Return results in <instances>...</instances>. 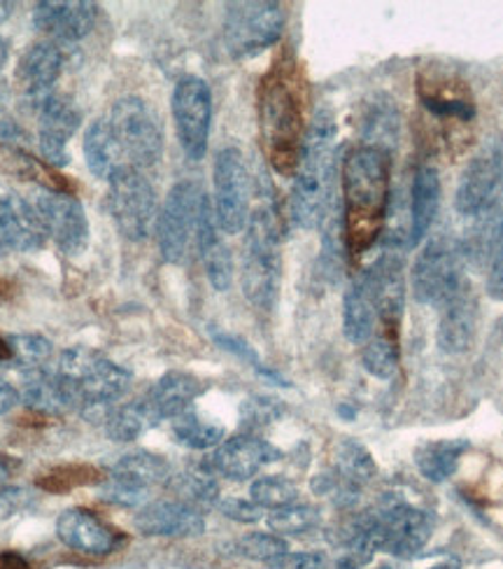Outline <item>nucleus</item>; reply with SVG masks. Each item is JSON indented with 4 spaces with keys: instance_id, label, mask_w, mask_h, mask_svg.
I'll use <instances>...</instances> for the list:
<instances>
[{
    "instance_id": "obj_39",
    "label": "nucleus",
    "mask_w": 503,
    "mask_h": 569,
    "mask_svg": "<svg viewBox=\"0 0 503 569\" xmlns=\"http://www.w3.org/2000/svg\"><path fill=\"white\" fill-rule=\"evenodd\" d=\"M250 500L261 509L275 511V509L294 505L299 500V488L290 479L269 473V477H259L252 481Z\"/></svg>"
},
{
    "instance_id": "obj_2",
    "label": "nucleus",
    "mask_w": 503,
    "mask_h": 569,
    "mask_svg": "<svg viewBox=\"0 0 503 569\" xmlns=\"http://www.w3.org/2000/svg\"><path fill=\"white\" fill-rule=\"evenodd\" d=\"M57 381L68 399L70 411H78L89 422H105L119 407L131 386V371L112 362L108 355L89 346L68 348L54 367Z\"/></svg>"
},
{
    "instance_id": "obj_46",
    "label": "nucleus",
    "mask_w": 503,
    "mask_h": 569,
    "mask_svg": "<svg viewBox=\"0 0 503 569\" xmlns=\"http://www.w3.org/2000/svg\"><path fill=\"white\" fill-rule=\"evenodd\" d=\"M214 507H218V511L224 518L235 520V523H243V526L259 523V520L263 518V511H266L259 505H254L252 500H243V497H224V500H220Z\"/></svg>"
},
{
    "instance_id": "obj_14",
    "label": "nucleus",
    "mask_w": 503,
    "mask_h": 569,
    "mask_svg": "<svg viewBox=\"0 0 503 569\" xmlns=\"http://www.w3.org/2000/svg\"><path fill=\"white\" fill-rule=\"evenodd\" d=\"M33 208L47 236H52V241L63 254L78 257L87 250L91 229L84 208L76 197L54 192V189H42L33 201Z\"/></svg>"
},
{
    "instance_id": "obj_17",
    "label": "nucleus",
    "mask_w": 503,
    "mask_h": 569,
    "mask_svg": "<svg viewBox=\"0 0 503 569\" xmlns=\"http://www.w3.org/2000/svg\"><path fill=\"white\" fill-rule=\"evenodd\" d=\"M33 27L57 42L87 38L99 19V6L87 0H40L33 8Z\"/></svg>"
},
{
    "instance_id": "obj_42",
    "label": "nucleus",
    "mask_w": 503,
    "mask_h": 569,
    "mask_svg": "<svg viewBox=\"0 0 503 569\" xmlns=\"http://www.w3.org/2000/svg\"><path fill=\"white\" fill-rule=\"evenodd\" d=\"M390 103H378L366 117V146H378L388 152L394 150L399 136V114Z\"/></svg>"
},
{
    "instance_id": "obj_20",
    "label": "nucleus",
    "mask_w": 503,
    "mask_h": 569,
    "mask_svg": "<svg viewBox=\"0 0 503 569\" xmlns=\"http://www.w3.org/2000/svg\"><path fill=\"white\" fill-rule=\"evenodd\" d=\"M44 239L47 231L33 203L17 194H0V254L36 252Z\"/></svg>"
},
{
    "instance_id": "obj_35",
    "label": "nucleus",
    "mask_w": 503,
    "mask_h": 569,
    "mask_svg": "<svg viewBox=\"0 0 503 569\" xmlns=\"http://www.w3.org/2000/svg\"><path fill=\"white\" fill-rule=\"evenodd\" d=\"M212 467H191L182 473L168 479V488H171L180 502H187L197 509L214 507L220 502V483L212 477Z\"/></svg>"
},
{
    "instance_id": "obj_22",
    "label": "nucleus",
    "mask_w": 503,
    "mask_h": 569,
    "mask_svg": "<svg viewBox=\"0 0 503 569\" xmlns=\"http://www.w3.org/2000/svg\"><path fill=\"white\" fill-rule=\"evenodd\" d=\"M57 537L63 547L93 558L110 556L122 541L108 523L87 509H66L57 518Z\"/></svg>"
},
{
    "instance_id": "obj_16",
    "label": "nucleus",
    "mask_w": 503,
    "mask_h": 569,
    "mask_svg": "<svg viewBox=\"0 0 503 569\" xmlns=\"http://www.w3.org/2000/svg\"><path fill=\"white\" fill-rule=\"evenodd\" d=\"M280 458V450L266 439H261L259 435L241 432L231 439H224L214 448L210 467L214 473L227 477L229 481H250L263 467Z\"/></svg>"
},
{
    "instance_id": "obj_29",
    "label": "nucleus",
    "mask_w": 503,
    "mask_h": 569,
    "mask_svg": "<svg viewBox=\"0 0 503 569\" xmlns=\"http://www.w3.org/2000/svg\"><path fill=\"white\" fill-rule=\"evenodd\" d=\"M471 443L466 439H439L424 441L415 450V465L422 477L431 483H445L457 471Z\"/></svg>"
},
{
    "instance_id": "obj_45",
    "label": "nucleus",
    "mask_w": 503,
    "mask_h": 569,
    "mask_svg": "<svg viewBox=\"0 0 503 569\" xmlns=\"http://www.w3.org/2000/svg\"><path fill=\"white\" fill-rule=\"evenodd\" d=\"M99 495H101V500H105L114 507L135 509V507H145L148 497H150V488H142L129 479L110 473V477L103 481Z\"/></svg>"
},
{
    "instance_id": "obj_7",
    "label": "nucleus",
    "mask_w": 503,
    "mask_h": 569,
    "mask_svg": "<svg viewBox=\"0 0 503 569\" xmlns=\"http://www.w3.org/2000/svg\"><path fill=\"white\" fill-rule=\"evenodd\" d=\"M205 192L199 182L182 180L171 187L157 218L159 252L168 264H184L197 246Z\"/></svg>"
},
{
    "instance_id": "obj_27",
    "label": "nucleus",
    "mask_w": 503,
    "mask_h": 569,
    "mask_svg": "<svg viewBox=\"0 0 503 569\" xmlns=\"http://www.w3.org/2000/svg\"><path fill=\"white\" fill-rule=\"evenodd\" d=\"M441 208V178L434 166H420L411 187V212H409V243L420 246L434 224Z\"/></svg>"
},
{
    "instance_id": "obj_31",
    "label": "nucleus",
    "mask_w": 503,
    "mask_h": 569,
    "mask_svg": "<svg viewBox=\"0 0 503 569\" xmlns=\"http://www.w3.org/2000/svg\"><path fill=\"white\" fill-rule=\"evenodd\" d=\"M122 157L124 154L119 150L114 133L105 120H95L93 124H89L84 133V159L89 171L95 178L110 180L119 166H124Z\"/></svg>"
},
{
    "instance_id": "obj_44",
    "label": "nucleus",
    "mask_w": 503,
    "mask_h": 569,
    "mask_svg": "<svg viewBox=\"0 0 503 569\" xmlns=\"http://www.w3.org/2000/svg\"><path fill=\"white\" fill-rule=\"evenodd\" d=\"M233 551L248 560L269 562V560L290 551V543H286V539L275 532H252V535H245L238 539L233 543Z\"/></svg>"
},
{
    "instance_id": "obj_18",
    "label": "nucleus",
    "mask_w": 503,
    "mask_h": 569,
    "mask_svg": "<svg viewBox=\"0 0 503 569\" xmlns=\"http://www.w3.org/2000/svg\"><path fill=\"white\" fill-rule=\"evenodd\" d=\"M63 70V52L54 42H36L19 59L17 78L23 101L36 112L54 97V84Z\"/></svg>"
},
{
    "instance_id": "obj_6",
    "label": "nucleus",
    "mask_w": 503,
    "mask_h": 569,
    "mask_svg": "<svg viewBox=\"0 0 503 569\" xmlns=\"http://www.w3.org/2000/svg\"><path fill=\"white\" fill-rule=\"evenodd\" d=\"M284 31V10L271 0L229 3L224 14V44L235 61L254 59L273 47Z\"/></svg>"
},
{
    "instance_id": "obj_54",
    "label": "nucleus",
    "mask_w": 503,
    "mask_h": 569,
    "mask_svg": "<svg viewBox=\"0 0 503 569\" xmlns=\"http://www.w3.org/2000/svg\"><path fill=\"white\" fill-rule=\"evenodd\" d=\"M6 61H8V42L0 38V70H3Z\"/></svg>"
},
{
    "instance_id": "obj_1",
    "label": "nucleus",
    "mask_w": 503,
    "mask_h": 569,
    "mask_svg": "<svg viewBox=\"0 0 503 569\" xmlns=\"http://www.w3.org/2000/svg\"><path fill=\"white\" fill-rule=\"evenodd\" d=\"M343 233L352 254L366 252L380 236L390 208L392 152L362 146L343 161Z\"/></svg>"
},
{
    "instance_id": "obj_4",
    "label": "nucleus",
    "mask_w": 503,
    "mask_h": 569,
    "mask_svg": "<svg viewBox=\"0 0 503 569\" xmlns=\"http://www.w3.org/2000/svg\"><path fill=\"white\" fill-rule=\"evenodd\" d=\"M261 127L266 133L269 154L280 173H290L301 159L303 103L296 78L284 70L263 82L261 91Z\"/></svg>"
},
{
    "instance_id": "obj_50",
    "label": "nucleus",
    "mask_w": 503,
    "mask_h": 569,
    "mask_svg": "<svg viewBox=\"0 0 503 569\" xmlns=\"http://www.w3.org/2000/svg\"><path fill=\"white\" fill-rule=\"evenodd\" d=\"M212 339H214V343H218L220 348H224V350L238 355V358H241V360H248V362H252L254 367H259L256 352L250 348L248 341L238 339V337H233V335H227V331H218V329H212Z\"/></svg>"
},
{
    "instance_id": "obj_34",
    "label": "nucleus",
    "mask_w": 503,
    "mask_h": 569,
    "mask_svg": "<svg viewBox=\"0 0 503 569\" xmlns=\"http://www.w3.org/2000/svg\"><path fill=\"white\" fill-rule=\"evenodd\" d=\"M110 473L114 477L129 479L142 488H154L161 483H168V479L173 477L171 465H168L161 456L150 453V450H133V453H127L119 458L112 467Z\"/></svg>"
},
{
    "instance_id": "obj_33",
    "label": "nucleus",
    "mask_w": 503,
    "mask_h": 569,
    "mask_svg": "<svg viewBox=\"0 0 503 569\" xmlns=\"http://www.w3.org/2000/svg\"><path fill=\"white\" fill-rule=\"evenodd\" d=\"M103 425L110 441L129 443L140 439L142 435H148L152 427L159 425V418L154 416L145 399H135L129 401V405H119Z\"/></svg>"
},
{
    "instance_id": "obj_41",
    "label": "nucleus",
    "mask_w": 503,
    "mask_h": 569,
    "mask_svg": "<svg viewBox=\"0 0 503 569\" xmlns=\"http://www.w3.org/2000/svg\"><path fill=\"white\" fill-rule=\"evenodd\" d=\"M284 416V405L275 397L269 395H252L241 405V425L243 432L256 435L266 430L273 422Z\"/></svg>"
},
{
    "instance_id": "obj_56",
    "label": "nucleus",
    "mask_w": 503,
    "mask_h": 569,
    "mask_svg": "<svg viewBox=\"0 0 503 569\" xmlns=\"http://www.w3.org/2000/svg\"><path fill=\"white\" fill-rule=\"evenodd\" d=\"M501 335H503V320H501Z\"/></svg>"
},
{
    "instance_id": "obj_9",
    "label": "nucleus",
    "mask_w": 503,
    "mask_h": 569,
    "mask_svg": "<svg viewBox=\"0 0 503 569\" xmlns=\"http://www.w3.org/2000/svg\"><path fill=\"white\" fill-rule=\"evenodd\" d=\"M122 154L135 169H150L163 154V129L154 108L140 97H124L108 120Z\"/></svg>"
},
{
    "instance_id": "obj_24",
    "label": "nucleus",
    "mask_w": 503,
    "mask_h": 569,
    "mask_svg": "<svg viewBox=\"0 0 503 569\" xmlns=\"http://www.w3.org/2000/svg\"><path fill=\"white\" fill-rule=\"evenodd\" d=\"M477 331V299L471 282L464 280L441 306L439 346L447 355H462L471 348Z\"/></svg>"
},
{
    "instance_id": "obj_3",
    "label": "nucleus",
    "mask_w": 503,
    "mask_h": 569,
    "mask_svg": "<svg viewBox=\"0 0 503 569\" xmlns=\"http://www.w3.org/2000/svg\"><path fill=\"white\" fill-rule=\"evenodd\" d=\"M335 127L326 112L318 114L303 142L290 197V218L299 229L320 227L333 208Z\"/></svg>"
},
{
    "instance_id": "obj_57",
    "label": "nucleus",
    "mask_w": 503,
    "mask_h": 569,
    "mask_svg": "<svg viewBox=\"0 0 503 569\" xmlns=\"http://www.w3.org/2000/svg\"><path fill=\"white\" fill-rule=\"evenodd\" d=\"M382 569H390V567H382Z\"/></svg>"
},
{
    "instance_id": "obj_13",
    "label": "nucleus",
    "mask_w": 503,
    "mask_h": 569,
    "mask_svg": "<svg viewBox=\"0 0 503 569\" xmlns=\"http://www.w3.org/2000/svg\"><path fill=\"white\" fill-rule=\"evenodd\" d=\"M380 551L394 558L409 560L418 556L434 535V518L429 511L403 505L385 502L375 509Z\"/></svg>"
},
{
    "instance_id": "obj_49",
    "label": "nucleus",
    "mask_w": 503,
    "mask_h": 569,
    "mask_svg": "<svg viewBox=\"0 0 503 569\" xmlns=\"http://www.w3.org/2000/svg\"><path fill=\"white\" fill-rule=\"evenodd\" d=\"M31 502H33V495L29 488H21V486L0 488V523L8 518H14L23 509H29Z\"/></svg>"
},
{
    "instance_id": "obj_19",
    "label": "nucleus",
    "mask_w": 503,
    "mask_h": 569,
    "mask_svg": "<svg viewBox=\"0 0 503 569\" xmlns=\"http://www.w3.org/2000/svg\"><path fill=\"white\" fill-rule=\"evenodd\" d=\"M80 122L82 114L76 103L57 97V93L38 110V146L47 163L57 169L70 163L68 140L78 133Z\"/></svg>"
},
{
    "instance_id": "obj_48",
    "label": "nucleus",
    "mask_w": 503,
    "mask_h": 569,
    "mask_svg": "<svg viewBox=\"0 0 503 569\" xmlns=\"http://www.w3.org/2000/svg\"><path fill=\"white\" fill-rule=\"evenodd\" d=\"M329 560L320 551H301L292 553L286 551L266 562V569H326Z\"/></svg>"
},
{
    "instance_id": "obj_11",
    "label": "nucleus",
    "mask_w": 503,
    "mask_h": 569,
    "mask_svg": "<svg viewBox=\"0 0 503 569\" xmlns=\"http://www.w3.org/2000/svg\"><path fill=\"white\" fill-rule=\"evenodd\" d=\"M212 208L222 233L245 231L250 220V173L238 148H222L212 169Z\"/></svg>"
},
{
    "instance_id": "obj_8",
    "label": "nucleus",
    "mask_w": 503,
    "mask_h": 569,
    "mask_svg": "<svg viewBox=\"0 0 503 569\" xmlns=\"http://www.w3.org/2000/svg\"><path fill=\"white\" fill-rule=\"evenodd\" d=\"M110 182V216L127 241H145L157 224V192L148 176L131 163L119 166Z\"/></svg>"
},
{
    "instance_id": "obj_10",
    "label": "nucleus",
    "mask_w": 503,
    "mask_h": 569,
    "mask_svg": "<svg viewBox=\"0 0 503 569\" xmlns=\"http://www.w3.org/2000/svg\"><path fill=\"white\" fill-rule=\"evenodd\" d=\"M462 246L450 236L429 239L413 264V297L424 306H443L466 280Z\"/></svg>"
},
{
    "instance_id": "obj_12",
    "label": "nucleus",
    "mask_w": 503,
    "mask_h": 569,
    "mask_svg": "<svg viewBox=\"0 0 503 569\" xmlns=\"http://www.w3.org/2000/svg\"><path fill=\"white\" fill-rule=\"evenodd\" d=\"M171 108L184 157L189 161H201L208 152L212 124V93L208 82L197 76L182 78L173 89Z\"/></svg>"
},
{
    "instance_id": "obj_26",
    "label": "nucleus",
    "mask_w": 503,
    "mask_h": 569,
    "mask_svg": "<svg viewBox=\"0 0 503 569\" xmlns=\"http://www.w3.org/2000/svg\"><path fill=\"white\" fill-rule=\"evenodd\" d=\"M205 392V383L194 373L187 371H168L142 397L154 411V416L161 420H173L191 409L194 399H199Z\"/></svg>"
},
{
    "instance_id": "obj_25",
    "label": "nucleus",
    "mask_w": 503,
    "mask_h": 569,
    "mask_svg": "<svg viewBox=\"0 0 503 569\" xmlns=\"http://www.w3.org/2000/svg\"><path fill=\"white\" fill-rule=\"evenodd\" d=\"M197 248L201 254V262L205 267V276L210 284L218 292H227L233 282V257L224 241L222 229L214 218V208L210 197L205 194L201 220H199V233H197Z\"/></svg>"
},
{
    "instance_id": "obj_23",
    "label": "nucleus",
    "mask_w": 503,
    "mask_h": 569,
    "mask_svg": "<svg viewBox=\"0 0 503 569\" xmlns=\"http://www.w3.org/2000/svg\"><path fill=\"white\" fill-rule=\"evenodd\" d=\"M133 526L145 537H199L205 530L203 511L180 500H159L140 507Z\"/></svg>"
},
{
    "instance_id": "obj_38",
    "label": "nucleus",
    "mask_w": 503,
    "mask_h": 569,
    "mask_svg": "<svg viewBox=\"0 0 503 569\" xmlns=\"http://www.w3.org/2000/svg\"><path fill=\"white\" fill-rule=\"evenodd\" d=\"M320 509L318 507H310V505H290V507H282L269 513L266 523L271 528V532L280 535V537H299L305 532H313L320 526Z\"/></svg>"
},
{
    "instance_id": "obj_53",
    "label": "nucleus",
    "mask_w": 503,
    "mask_h": 569,
    "mask_svg": "<svg viewBox=\"0 0 503 569\" xmlns=\"http://www.w3.org/2000/svg\"><path fill=\"white\" fill-rule=\"evenodd\" d=\"M429 569H462V562L457 558H447V560H441L436 565H431Z\"/></svg>"
},
{
    "instance_id": "obj_52",
    "label": "nucleus",
    "mask_w": 503,
    "mask_h": 569,
    "mask_svg": "<svg viewBox=\"0 0 503 569\" xmlns=\"http://www.w3.org/2000/svg\"><path fill=\"white\" fill-rule=\"evenodd\" d=\"M14 3H8V0H0V23L8 21L14 14Z\"/></svg>"
},
{
    "instance_id": "obj_15",
    "label": "nucleus",
    "mask_w": 503,
    "mask_h": 569,
    "mask_svg": "<svg viewBox=\"0 0 503 569\" xmlns=\"http://www.w3.org/2000/svg\"><path fill=\"white\" fill-rule=\"evenodd\" d=\"M503 184V150L499 146L477 152L460 178L454 208L464 218H481L492 210Z\"/></svg>"
},
{
    "instance_id": "obj_30",
    "label": "nucleus",
    "mask_w": 503,
    "mask_h": 569,
    "mask_svg": "<svg viewBox=\"0 0 503 569\" xmlns=\"http://www.w3.org/2000/svg\"><path fill=\"white\" fill-rule=\"evenodd\" d=\"M333 473L341 486L362 492L378 477V465L364 443L356 439H341L335 443Z\"/></svg>"
},
{
    "instance_id": "obj_28",
    "label": "nucleus",
    "mask_w": 503,
    "mask_h": 569,
    "mask_svg": "<svg viewBox=\"0 0 503 569\" xmlns=\"http://www.w3.org/2000/svg\"><path fill=\"white\" fill-rule=\"evenodd\" d=\"M378 327V311H375V297L371 288L369 269L359 273L345 292L343 299V331L348 341L352 343H366Z\"/></svg>"
},
{
    "instance_id": "obj_51",
    "label": "nucleus",
    "mask_w": 503,
    "mask_h": 569,
    "mask_svg": "<svg viewBox=\"0 0 503 569\" xmlns=\"http://www.w3.org/2000/svg\"><path fill=\"white\" fill-rule=\"evenodd\" d=\"M19 401H21V392L14 386L0 381V416L10 413L19 405Z\"/></svg>"
},
{
    "instance_id": "obj_37",
    "label": "nucleus",
    "mask_w": 503,
    "mask_h": 569,
    "mask_svg": "<svg viewBox=\"0 0 503 569\" xmlns=\"http://www.w3.org/2000/svg\"><path fill=\"white\" fill-rule=\"evenodd\" d=\"M364 369L380 381H390L399 369V341L396 331L382 329L380 335H373L362 350Z\"/></svg>"
},
{
    "instance_id": "obj_36",
    "label": "nucleus",
    "mask_w": 503,
    "mask_h": 569,
    "mask_svg": "<svg viewBox=\"0 0 503 569\" xmlns=\"http://www.w3.org/2000/svg\"><path fill=\"white\" fill-rule=\"evenodd\" d=\"M171 432H173L178 443H182V446H187L191 450L218 448L224 441V437H227L224 425L214 422L210 418H203L194 409H189L182 416L173 418L171 420Z\"/></svg>"
},
{
    "instance_id": "obj_32",
    "label": "nucleus",
    "mask_w": 503,
    "mask_h": 569,
    "mask_svg": "<svg viewBox=\"0 0 503 569\" xmlns=\"http://www.w3.org/2000/svg\"><path fill=\"white\" fill-rule=\"evenodd\" d=\"M21 381H23V388L19 392H21V401L27 407L42 413L70 411L68 399L54 376V369L44 367L33 371H21Z\"/></svg>"
},
{
    "instance_id": "obj_47",
    "label": "nucleus",
    "mask_w": 503,
    "mask_h": 569,
    "mask_svg": "<svg viewBox=\"0 0 503 569\" xmlns=\"http://www.w3.org/2000/svg\"><path fill=\"white\" fill-rule=\"evenodd\" d=\"M487 295L494 301H503V216L496 227L494 246H492V262L487 273Z\"/></svg>"
},
{
    "instance_id": "obj_40",
    "label": "nucleus",
    "mask_w": 503,
    "mask_h": 569,
    "mask_svg": "<svg viewBox=\"0 0 503 569\" xmlns=\"http://www.w3.org/2000/svg\"><path fill=\"white\" fill-rule=\"evenodd\" d=\"M8 350L19 371H33L50 365L52 341L40 335H14L8 339Z\"/></svg>"
},
{
    "instance_id": "obj_43",
    "label": "nucleus",
    "mask_w": 503,
    "mask_h": 569,
    "mask_svg": "<svg viewBox=\"0 0 503 569\" xmlns=\"http://www.w3.org/2000/svg\"><path fill=\"white\" fill-rule=\"evenodd\" d=\"M420 97L424 106L439 117H450V120H462V122H471L475 117V108L471 99H466L464 93H460L454 87L443 91L429 87V93H420Z\"/></svg>"
},
{
    "instance_id": "obj_21",
    "label": "nucleus",
    "mask_w": 503,
    "mask_h": 569,
    "mask_svg": "<svg viewBox=\"0 0 503 569\" xmlns=\"http://www.w3.org/2000/svg\"><path fill=\"white\" fill-rule=\"evenodd\" d=\"M371 288L375 297L378 325L388 331H399L405 308V264L399 252H385L369 267Z\"/></svg>"
},
{
    "instance_id": "obj_5",
    "label": "nucleus",
    "mask_w": 503,
    "mask_h": 569,
    "mask_svg": "<svg viewBox=\"0 0 503 569\" xmlns=\"http://www.w3.org/2000/svg\"><path fill=\"white\" fill-rule=\"evenodd\" d=\"M282 278L280 224L275 210L259 206L250 212L243 246L241 284L248 301L261 311H271L278 301Z\"/></svg>"
},
{
    "instance_id": "obj_55",
    "label": "nucleus",
    "mask_w": 503,
    "mask_h": 569,
    "mask_svg": "<svg viewBox=\"0 0 503 569\" xmlns=\"http://www.w3.org/2000/svg\"><path fill=\"white\" fill-rule=\"evenodd\" d=\"M8 477H10V469H8L6 460L0 458V483H6V481H8Z\"/></svg>"
}]
</instances>
